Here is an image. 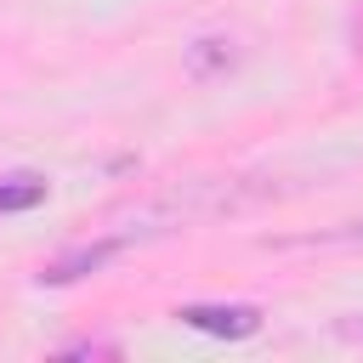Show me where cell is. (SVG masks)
Wrapping results in <instances>:
<instances>
[{"mask_svg":"<svg viewBox=\"0 0 363 363\" xmlns=\"http://www.w3.org/2000/svg\"><path fill=\"white\" fill-rule=\"evenodd\" d=\"M187 329H204V335H227V340H244L261 329V312L255 306H182L176 312Z\"/></svg>","mask_w":363,"mask_h":363,"instance_id":"cell-1","label":"cell"},{"mask_svg":"<svg viewBox=\"0 0 363 363\" xmlns=\"http://www.w3.org/2000/svg\"><path fill=\"white\" fill-rule=\"evenodd\" d=\"M119 255V238H102V244H85V250H74V255H57L45 272H40V284H74V278H85V272H96V267H108Z\"/></svg>","mask_w":363,"mask_h":363,"instance_id":"cell-2","label":"cell"},{"mask_svg":"<svg viewBox=\"0 0 363 363\" xmlns=\"http://www.w3.org/2000/svg\"><path fill=\"white\" fill-rule=\"evenodd\" d=\"M45 199V182H34V176H11V182H0V216H11V210H34Z\"/></svg>","mask_w":363,"mask_h":363,"instance_id":"cell-3","label":"cell"},{"mask_svg":"<svg viewBox=\"0 0 363 363\" xmlns=\"http://www.w3.org/2000/svg\"><path fill=\"white\" fill-rule=\"evenodd\" d=\"M335 244H352V250H363V221H352L346 233H335Z\"/></svg>","mask_w":363,"mask_h":363,"instance_id":"cell-4","label":"cell"},{"mask_svg":"<svg viewBox=\"0 0 363 363\" xmlns=\"http://www.w3.org/2000/svg\"><path fill=\"white\" fill-rule=\"evenodd\" d=\"M357 57H363V11H357Z\"/></svg>","mask_w":363,"mask_h":363,"instance_id":"cell-5","label":"cell"},{"mask_svg":"<svg viewBox=\"0 0 363 363\" xmlns=\"http://www.w3.org/2000/svg\"><path fill=\"white\" fill-rule=\"evenodd\" d=\"M346 335H357V340H363V323H346Z\"/></svg>","mask_w":363,"mask_h":363,"instance_id":"cell-6","label":"cell"}]
</instances>
